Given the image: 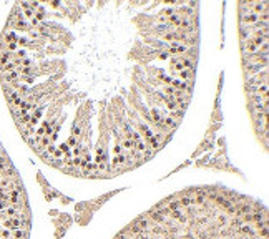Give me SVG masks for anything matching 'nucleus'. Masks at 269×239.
Masks as SVG:
<instances>
[{"instance_id": "f257e3e1", "label": "nucleus", "mask_w": 269, "mask_h": 239, "mask_svg": "<svg viewBox=\"0 0 269 239\" xmlns=\"http://www.w3.org/2000/svg\"><path fill=\"white\" fill-rule=\"evenodd\" d=\"M115 239H268V218L228 191L194 189L163 201Z\"/></svg>"}, {"instance_id": "f03ea898", "label": "nucleus", "mask_w": 269, "mask_h": 239, "mask_svg": "<svg viewBox=\"0 0 269 239\" xmlns=\"http://www.w3.org/2000/svg\"><path fill=\"white\" fill-rule=\"evenodd\" d=\"M7 46H9V50H15V48H17V43H15V42H9V45H7Z\"/></svg>"}]
</instances>
